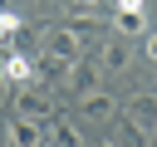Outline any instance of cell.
Here are the masks:
<instances>
[{"label":"cell","mask_w":157,"mask_h":147,"mask_svg":"<svg viewBox=\"0 0 157 147\" xmlns=\"http://www.w3.org/2000/svg\"><path fill=\"white\" fill-rule=\"evenodd\" d=\"M113 29L128 39V34H142L147 29V15H113Z\"/></svg>","instance_id":"cell-11"},{"label":"cell","mask_w":157,"mask_h":147,"mask_svg":"<svg viewBox=\"0 0 157 147\" xmlns=\"http://www.w3.org/2000/svg\"><path fill=\"white\" fill-rule=\"evenodd\" d=\"M44 127H49V132H44V137H49V147H88V142H83V132H78L69 118H59V113H54Z\"/></svg>","instance_id":"cell-9"},{"label":"cell","mask_w":157,"mask_h":147,"mask_svg":"<svg viewBox=\"0 0 157 147\" xmlns=\"http://www.w3.org/2000/svg\"><path fill=\"white\" fill-rule=\"evenodd\" d=\"M98 74H103V69H98L93 59H78V64H69L64 83H69V93H78V98H83V93H93V88H98Z\"/></svg>","instance_id":"cell-7"},{"label":"cell","mask_w":157,"mask_h":147,"mask_svg":"<svg viewBox=\"0 0 157 147\" xmlns=\"http://www.w3.org/2000/svg\"><path fill=\"white\" fill-rule=\"evenodd\" d=\"M152 137H157V127H152Z\"/></svg>","instance_id":"cell-18"},{"label":"cell","mask_w":157,"mask_h":147,"mask_svg":"<svg viewBox=\"0 0 157 147\" xmlns=\"http://www.w3.org/2000/svg\"><path fill=\"white\" fill-rule=\"evenodd\" d=\"M5 132H10V147H44V123H29V118H15L10 113Z\"/></svg>","instance_id":"cell-8"},{"label":"cell","mask_w":157,"mask_h":147,"mask_svg":"<svg viewBox=\"0 0 157 147\" xmlns=\"http://www.w3.org/2000/svg\"><path fill=\"white\" fill-rule=\"evenodd\" d=\"M64 29H74L78 39H93V34H103V20H98V15H69Z\"/></svg>","instance_id":"cell-10"},{"label":"cell","mask_w":157,"mask_h":147,"mask_svg":"<svg viewBox=\"0 0 157 147\" xmlns=\"http://www.w3.org/2000/svg\"><path fill=\"white\" fill-rule=\"evenodd\" d=\"M0 74H5V83H15V88H29V83H39V74H34V59L29 54H10L5 64H0Z\"/></svg>","instance_id":"cell-6"},{"label":"cell","mask_w":157,"mask_h":147,"mask_svg":"<svg viewBox=\"0 0 157 147\" xmlns=\"http://www.w3.org/2000/svg\"><path fill=\"white\" fill-rule=\"evenodd\" d=\"M103 74H128L132 69V44L128 39H103V49H98V59H93Z\"/></svg>","instance_id":"cell-4"},{"label":"cell","mask_w":157,"mask_h":147,"mask_svg":"<svg viewBox=\"0 0 157 147\" xmlns=\"http://www.w3.org/2000/svg\"><path fill=\"white\" fill-rule=\"evenodd\" d=\"M103 0H69V15H98Z\"/></svg>","instance_id":"cell-13"},{"label":"cell","mask_w":157,"mask_h":147,"mask_svg":"<svg viewBox=\"0 0 157 147\" xmlns=\"http://www.w3.org/2000/svg\"><path fill=\"white\" fill-rule=\"evenodd\" d=\"M98 147H118V142H98Z\"/></svg>","instance_id":"cell-17"},{"label":"cell","mask_w":157,"mask_h":147,"mask_svg":"<svg viewBox=\"0 0 157 147\" xmlns=\"http://www.w3.org/2000/svg\"><path fill=\"white\" fill-rule=\"evenodd\" d=\"M118 123V147H147V132H137L132 123H123V118H113Z\"/></svg>","instance_id":"cell-12"},{"label":"cell","mask_w":157,"mask_h":147,"mask_svg":"<svg viewBox=\"0 0 157 147\" xmlns=\"http://www.w3.org/2000/svg\"><path fill=\"white\" fill-rule=\"evenodd\" d=\"M147 59L157 64V29H147Z\"/></svg>","instance_id":"cell-15"},{"label":"cell","mask_w":157,"mask_h":147,"mask_svg":"<svg viewBox=\"0 0 157 147\" xmlns=\"http://www.w3.org/2000/svg\"><path fill=\"white\" fill-rule=\"evenodd\" d=\"M10 113H15V118H29V123H49V118H54V98L39 93V88H20Z\"/></svg>","instance_id":"cell-2"},{"label":"cell","mask_w":157,"mask_h":147,"mask_svg":"<svg viewBox=\"0 0 157 147\" xmlns=\"http://www.w3.org/2000/svg\"><path fill=\"white\" fill-rule=\"evenodd\" d=\"M118 15H147V0H118Z\"/></svg>","instance_id":"cell-14"},{"label":"cell","mask_w":157,"mask_h":147,"mask_svg":"<svg viewBox=\"0 0 157 147\" xmlns=\"http://www.w3.org/2000/svg\"><path fill=\"white\" fill-rule=\"evenodd\" d=\"M44 54H49V59H64V64H78V59H83V39H78L74 29H64V24H59V29H49Z\"/></svg>","instance_id":"cell-3"},{"label":"cell","mask_w":157,"mask_h":147,"mask_svg":"<svg viewBox=\"0 0 157 147\" xmlns=\"http://www.w3.org/2000/svg\"><path fill=\"white\" fill-rule=\"evenodd\" d=\"M78 113H83L88 123H113V118H118V98L103 93V88H93V93L78 98Z\"/></svg>","instance_id":"cell-5"},{"label":"cell","mask_w":157,"mask_h":147,"mask_svg":"<svg viewBox=\"0 0 157 147\" xmlns=\"http://www.w3.org/2000/svg\"><path fill=\"white\" fill-rule=\"evenodd\" d=\"M0 98H5V74H0Z\"/></svg>","instance_id":"cell-16"},{"label":"cell","mask_w":157,"mask_h":147,"mask_svg":"<svg viewBox=\"0 0 157 147\" xmlns=\"http://www.w3.org/2000/svg\"><path fill=\"white\" fill-rule=\"evenodd\" d=\"M118 118L132 123L137 132H152L157 127V93H132L128 103H118Z\"/></svg>","instance_id":"cell-1"}]
</instances>
